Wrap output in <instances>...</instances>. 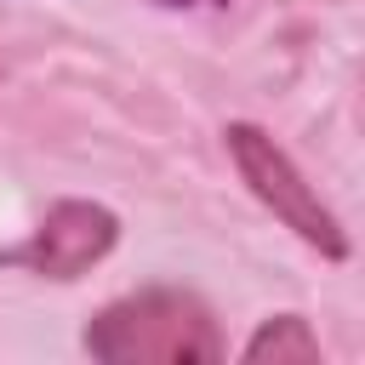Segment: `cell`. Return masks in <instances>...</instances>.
Wrapping results in <instances>:
<instances>
[{
  "label": "cell",
  "instance_id": "obj_1",
  "mask_svg": "<svg viewBox=\"0 0 365 365\" xmlns=\"http://www.w3.org/2000/svg\"><path fill=\"white\" fill-rule=\"evenodd\" d=\"M80 342L103 365H217L222 359V331L211 308L182 285H148L108 302Z\"/></svg>",
  "mask_w": 365,
  "mask_h": 365
},
{
  "label": "cell",
  "instance_id": "obj_2",
  "mask_svg": "<svg viewBox=\"0 0 365 365\" xmlns=\"http://www.w3.org/2000/svg\"><path fill=\"white\" fill-rule=\"evenodd\" d=\"M222 143H228V160H234V171H240V182L302 240V245H314L319 257H331V262H342L348 257V234H342V222L331 217V205L308 188V177L291 165V154L262 131V125H251V120H234V125H222Z\"/></svg>",
  "mask_w": 365,
  "mask_h": 365
},
{
  "label": "cell",
  "instance_id": "obj_3",
  "mask_svg": "<svg viewBox=\"0 0 365 365\" xmlns=\"http://www.w3.org/2000/svg\"><path fill=\"white\" fill-rule=\"evenodd\" d=\"M114 240H120V217L108 205H97V200H57L40 217V228L17 251H6V262L29 268L40 279H80L86 268H97L114 251Z\"/></svg>",
  "mask_w": 365,
  "mask_h": 365
},
{
  "label": "cell",
  "instance_id": "obj_4",
  "mask_svg": "<svg viewBox=\"0 0 365 365\" xmlns=\"http://www.w3.org/2000/svg\"><path fill=\"white\" fill-rule=\"evenodd\" d=\"M245 365H314L319 359V336L308 331L302 314H274L257 325V336L240 348Z\"/></svg>",
  "mask_w": 365,
  "mask_h": 365
},
{
  "label": "cell",
  "instance_id": "obj_5",
  "mask_svg": "<svg viewBox=\"0 0 365 365\" xmlns=\"http://www.w3.org/2000/svg\"><path fill=\"white\" fill-rule=\"evenodd\" d=\"M154 6H194V0H154Z\"/></svg>",
  "mask_w": 365,
  "mask_h": 365
}]
</instances>
